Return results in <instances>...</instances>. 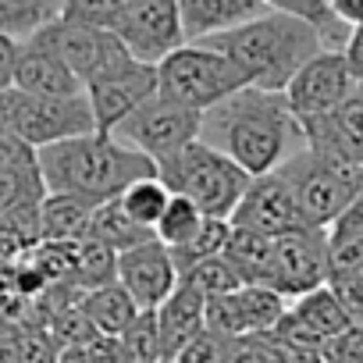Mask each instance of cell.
<instances>
[{
	"mask_svg": "<svg viewBox=\"0 0 363 363\" xmlns=\"http://www.w3.org/2000/svg\"><path fill=\"white\" fill-rule=\"evenodd\" d=\"M292 135H299V121L285 89H260L250 82L207 107L200 125V139L225 150L250 174L271 171L285 157Z\"/></svg>",
	"mask_w": 363,
	"mask_h": 363,
	"instance_id": "obj_1",
	"label": "cell"
},
{
	"mask_svg": "<svg viewBox=\"0 0 363 363\" xmlns=\"http://www.w3.org/2000/svg\"><path fill=\"white\" fill-rule=\"evenodd\" d=\"M40 171L50 193H75L104 203L121 196V189L135 178L157 174V164L143 150L121 143L114 132L93 128L40 146Z\"/></svg>",
	"mask_w": 363,
	"mask_h": 363,
	"instance_id": "obj_2",
	"label": "cell"
},
{
	"mask_svg": "<svg viewBox=\"0 0 363 363\" xmlns=\"http://www.w3.org/2000/svg\"><path fill=\"white\" fill-rule=\"evenodd\" d=\"M203 43L228 54L246 82L260 89H285L292 75L317 50H324V36L313 22L278 8H267L264 15L246 18L225 33L203 36Z\"/></svg>",
	"mask_w": 363,
	"mask_h": 363,
	"instance_id": "obj_3",
	"label": "cell"
},
{
	"mask_svg": "<svg viewBox=\"0 0 363 363\" xmlns=\"http://www.w3.org/2000/svg\"><path fill=\"white\" fill-rule=\"evenodd\" d=\"M157 174L171 193L189 196L203 214L214 218H232L253 178L242 164H235L225 150L211 146L207 139H193L178 153L157 160Z\"/></svg>",
	"mask_w": 363,
	"mask_h": 363,
	"instance_id": "obj_4",
	"label": "cell"
},
{
	"mask_svg": "<svg viewBox=\"0 0 363 363\" xmlns=\"http://www.w3.org/2000/svg\"><path fill=\"white\" fill-rule=\"evenodd\" d=\"M274 171L292 186L306 221L317 228H328L352 203L359 182H363L359 164H349V160L324 153L317 146H303L299 153L281 157L274 164Z\"/></svg>",
	"mask_w": 363,
	"mask_h": 363,
	"instance_id": "obj_5",
	"label": "cell"
},
{
	"mask_svg": "<svg viewBox=\"0 0 363 363\" xmlns=\"http://www.w3.org/2000/svg\"><path fill=\"white\" fill-rule=\"evenodd\" d=\"M239 86H246V75L235 61L203 40H186L157 61V93L196 111L214 107Z\"/></svg>",
	"mask_w": 363,
	"mask_h": 363,
	"instance_id": "obj_6",
	"label": "cell"
},
{
	"mask_svg": "<svg viewBox=\"0 0 363 363\" xmlns=\"http://www.w3.org/2000/svg\"><path fill=\"white\" fill-rule=\"evenodd\" d=\"M0 128L22 135L36 150L79 132H93V107L86 93L75 96H40L18 86L0 89Z\"/></svg>",
	"mask_w": 363,
	"mask_h": 363,
	"instance_id": "obj_7",
	"label": "cell"
},
{
	"mask_svg": "<svg viewBox=\"0 0 363 363\" xmlns=\"http://www.w3.org/2000/svg\"><path fill=\"white\" fill-rule=\"evenodd\" d=\"M29 40L54 50L82 82L111 79V75H121V72H132L135 65H143L114 29L72 22V18H61V15L54 22H47L43 29H36Z\"/></svg>",
	"mask_w": 363,
	"mask_h": 363,
	"instance_id": "obj_8",
	"label": "cell"
},
{
	"mask_svg": "<svg viewBox=\"0 0 363 363\" xmlns=\"http://www.w3.org/2000/svg\"><path fill=\"white\" fill-rule=\"evenodd\" d=\"M200 125H203V111L186 107V104H174V100L153 93L139 107H132L111 132L121 143L143 150L157 164V160L178 153L186 143L200 139Z\"/></svg>",
	"mask_w": 363,
	"mask_h": 363,
	"instance_id": "obj_9",
	"label": "cell"
},
{
	"mask_svg": "<svg viewBox=\"0 0 363 363\" xmlns=\"http://www.w3.org/2000/svg\"><path fill=\"white\" fill-rule=\"evenodd\" d=\"M328 274H331L328 228L306 225V228H292V232H281L271 239V260H267L260 285H271L274 292L292 299L299 292L324 285Z\"/></svg>",
	"mask_w": 363,
	"mask_h": 363,
	"instance_id": "obj_10",
	"label": "cell"
},
{
	"mask_svg": "<svg viewBox=\"0 0 363 363\" xmlns=\"http://www.w3.org/2000/svg\"><path fill=\"white\" fill-rule=\"evenodd\" d=\"M352 89H356V79L349 72L345 54L335 47H324L292 75V82L285 86V96H289L296 121L306 125V121L335 111Z\"/></svg>",
	"mask_w": 363,
	"mask_h": 363,
	"instance_id": "obj_11",
	"label": "cell"
},
{
	"mask_svg": "<svg viewBox=\"0 0 363 363\" xmlns=\"http://www.w3.org/2000/svg\"><path fill=\"white\" fill-rule=\"evenodd\" d=\"M114 33L125 40V47L139 61H150V65H157L164 54L186 43L178 0H121Z\"/></svg>",
	"mask_w": 363,
	"mask_h": 363,
	"instance_id": "obj_12",
	"label": "cell"
},
{
	"mask_svg": "<svg viewBox=\"0 0 363 363\" xmlns=\"http://www.w3.org/2000/svg\"><path fill=\"white\" fill-rule=\"evenodd\" d=\"M232 225L246 228V232H260V235H281L292 228H306V214L292 193L289 182L271 167L264 174H253L250 186L242 193V200L232 211Z\"/></svg>",
	"mask_w": 363,
	"mask_h": 363,
	"instance_id": "obj_13",
	"label": "cell"
},
{
	"mask_svg": "<svg viewBox=\"0 0 363 363\" xmlns=\"http://www.w3.org/2000/svg\"><path fill=\"white\" fill-rule=\"evenodd\" d=\"M289 310V299L274 292L271 285L242 281L239 289L207 299V328H218L225 335H253L278 324V317Z\"/></svg>",
	"mask_w": 363,
	"mask_h": 363,
	"instance_id": "obj_14",
	"label": "cell"
},
{
	"mask_svg": "<svg viewBox=\"0 0 363 363\" xmlns=\"http://www.w3.org/2000/svg\"><path fill=\"white\" fill-rule=\"evenodd\" d=\"M182 271L171 257V250L153 235L139 246H128L118 253V281L128 289V296L135 299V306H160L171 289L178 285Z\"/></svg>",
	"mask_w": 363,
	"mask_h": 363,
	"instance_id": "obj_15",
	"label": "cell"
},
{
	"mask_svg": "<svg viewBox=\"0 0 363 363\" xmlns=\"http://www.w3.org/2000/svg\"><path fill=\"white\" fill-rule=\"evenodd\" d=\"M299 135L306 139V146H317L363 167V86L356 82V89L335 111L299 125Z\"/></svg>",
	"mask_w": 363,
	"mask_h": 363,
	"instance_id": "obj_16",
	"label": "cell"
},
{
	"mask_svg": "<svg viewBox=\"0 0 363 363\" xmlns=\"http://www.w3.org/2000/svg\"><path fill=\"white\" fill-rule=\"evenodd\" d=\"M157 93V65L143 61L132 72L111 75V79H96L86 82V96L93 107V121L100 132H111L132 107H139L146 96Z\"/></svg>",
	"mask_w": 363,
	"mask_h": 363,
	"instance_id": "obj_17",
	"label": "cell"
},
{
	"mask_svg": "<svg viewBox=\"0 0 363 363\" xmlns=\"http://www.w3.org/2000/svg\"><path fill=\"white\" fill-rule=\"evenodd\" d=\"M43 193L47 182L40 171V150L0 128V214L18 203H40Z\"/></svg>",
	"mask_w": 363,
	"mask_h": 363,
	"instance_id": "obj_18",
	"label": "cell"
},
{
	"mask_svg": "<svg viewBox=\"0 0 363 363\" xmlns=\"http://www.w3.org/2000/svg\"><path fill=\"white\" fill-rule=\"evenodd\" d=\"M157 328H160V359H178L182 349L207 328V296L189 278H178L171 296L157 306Z\"/></svg>",
	"mask_w": 363,
	"mask_h": 363,
	"instance_id": "obj_19",
	"label": "cell"
},
{
	"mask_svg": "<svg viewBox=\"0 0 363 363\" xmlns=\"http://www.w3.org/2000/svg\"><path fill=\"white\" fill-rule=\"evenodd\" d=\"M26 93H40V96H75L86 93V82L47 47L22 40L18 47V61H15V82Z\"/></svg>",
	"mask_w": 363,
	"mask_h": 363,
	"instance_id": "obj_20",
	"label": "cell"
},
{
	"mask_svg": "<svg viewBox=\"0 0 363 363\" xmlns=\"http://www.w3.org/2000/svg\"><path fill=\"white\" fill-rule=\"evenodd\" d=\"M267 4L264 0H178V15L186 40H203L214 33H225L246 18L264 15Z\"/></svg>",
	"mask_w": 363,
	"mask_h": 363,
	"instance_id": "obj_21",
	"label": "cell"
},
{
	"mask_svg": "<svg viewBox=\"0 0 363 363\" xmlns=\"http://www.w3.org/2000/svg\"><path fill=\"white\" fill-rule=\"evenodd\" d=\"M93 200L75 196V193H43L40 200V235L50 242H79L89 232L93 218Z\"/></svg>",
	"mask_w": 363,
	"mask_h": 363,
	"instance_id": "obj_22",
	"label": "cell"
},
{
	"mask_svg": "<svg viewBox=\"0 0 363 363\" xmlns=\"http://www.w3.org/2000/svg\"><path fill=\"white\" fill-rule=\"evenodd\" d=\"M89 239H100V242H107L111 250H128V246H139V242H146V239H153V228L150 225H143V221H135L125 207H121V200L118 196H111V200H104V203H96L93 207V218H89V232H86Z\"/></svg>",
	"mask_w": 363,
	"mask_h": 363,
	"instance_id": "obj_23",
	"label": "cell"
},
{
	"mask_svg": "<svg viewBox=\"0 0 363 363\" xmlns=\"http://www.w3.org/2000/svg\"><path fill=\"white\" fill-rule=\"evenodd\" d=\"M289 310H292L313 335H320L324 342H328L331 335H338V331L352 320V317L345 313V306L338 303V296L331 292L328 281L317 285V289H310V292L292 296V299H289Z\"/></svg>",
	"mask_w": 363,
	"mask_h": 363,
	"instance_id": "obj_24",
	"label": "cell"
},
{
	"mask_svg": "<svg viewBox=\"0 0 363 363\" xmlns=\"http://www.w3.org/2000/svg\"><path fill=\"white\" fill-rule=\"evenodd\" d=\"M82 310L89 313V320L107 331V335H121V328L139 313L135 299L128 296V289L121 281H107V285H96V289H86L82 292Z\"/></svg>",
	"mask_w": 363,
	"mask_h": 363,
	"instance_id": "obj_25",
	"label": "cell"
},
{
	"mask_svg": "<svg viewBox=\"0 0 363 363\" xmlns=\"http://www.w3.org/2000/svg\"><path fill=\"white\" fill-rule=\"evenodd\" d=\"M61 15V0H0V36L29 40Z\"/></svg>",
	"mask_w": 363,
	"mask_h": 363,
	"instance_id": "obj_26",
	"label": "cell"
},
{
	"mask_svg": "<svg viewBox=\"0 0 363 363\" xmlns=\"http://www.w3.org/2000/svg\"><path fill=\"white\" fill-rule=\"evenodd\" d=\"M203 218H207V214H203L189 196L171 193L167 203H164V214H160L157 225H153V235H157L167 250H178V246H186V242L200 232Z\"/></svg>",
	"mask_w": 363,
	"mask_h": 363,
	"instance_id": "obj_27",
	"label": "cell"
},
{
	"mask_svg": "<svg viewBox=\"0 0 363 363\" xmlns=\"http://www.w3.org/2000/svg\"><path fill=\"white\" fill-rule=\"evenodd\" d=\"M72 281L79 289H96L107 281H118V250H111L100 239H79L75 242V271Z\"/></svg>",
	"mask_w": 363,
	"mask_h": 363,
	"instance_id": "obj_28",
	"label": "cell"
},
{
	"mask_svg": "<svg viewBox=\"0 0 363 363\" xmlns=\"http://www.w3.org/2000/svg\"><path fill=\"white\" fill-rule=\"evenodd\" d=\"M232 232H235L232 218H214V214H207V218H203V225H200V232H196L186 246L171 250V257H174L178 271H189L193 264H200V260H207V257H214V253H225V246H228Z\"/></svg>",
	"mask_w": 363,
	"mask_h": 363,
	"instance_id": "obj_29",
	"label": "cell"
},
{
	"mask_svg": "<svg viewBox=\"0 0 363 363\" xmlns=\"http://www.w3.org/2000/svg\"><path fill=\"white\" fill-rule=\"evenodd\" d=\"M228 260L239 267L242 281H264V271H267V260H271V235H260V232H246V228H235L228 246H225Z\"/></svg>",
	"mask_w": 363,
	"mask_h": 363,
	"instance_id": "obj_30",
	"label": "cell"
},
{
	"mask_svg": "<svg viewBox=\"0 0 363 363\" xmlns=\"http://www.w3.org/2000/svg\"><path fill=\"white\" fill-rule=\"evenodd\" d=\"M167 196H171V189L160 182V174H146V178H135L132 186H125L121 189V207L135 218V221H143V225H157V218L164 214V203H167Z\"/></svg>",
	"mask_w": 363,
	"mask_h": 363,
	"instance_id": "obj_31",
	"label": "cell"
},
{
	"mask_svg": "<svg viewBox=\"0 0 363 363\" xmlns=\"http://www.w3.org/2000/svg\"><path fill=\"white\" fill-rule=\"evenodd\" d=\"M264 4L313 22V26L320 29V36H324V47L342 50V43L349 40V26H345L342 18H335V11L328 8V0H264Z\"/></svg>",
	"mask_w": 363,
	"mask_h": 363,
	"instance_id": "obj_32",
	"label": "cell"
},
{
	"mask_svg": "<svg viewBox=\"0 0 363 363\" xmlns=\"http://www.w3.org/2000/svg\"><path fill=\"white\" fill-rule=\"evenodd\" d=\"M182 278H189L207 299L225 296V292H232V289L242 285V274H239V267L228 260V253H214V257L193 264L189 271H182Z\"/></svg>",
	"mask_w": 363,
	"mask_h": 363,
	"instance_id": "obj_33",
	"label": "cell"
},
{
	"mask_svg": "<svg viewBox=\"0 0 363 363\" xmlns=\"http://www.w3.org/2000/svg\"><path fill=\"white\" fill-rule=\"evenodd\" d=\"M121 345L128 359H160V328H157V306H143L125 328H121Z\"/></svg>",
	"mask_w": 363,
	"mask_h": 363,
	"instance_id": "obj_34",
	"label": "cell"
},
{
	"mask_svg": "<svg viewBox=\"0 0 363 363\" xmlns=\"http://www.w3.org/2000/svg\"><path fill=\"white\" fill-rule=\"evenodd\" d=\"M178 359L186 363H207V359H235V335H225L218 328H203L186 349H182Z\"/></svg>",
	"mask_w": 363,
	"mask_h": 363,
	"instance_id": "obj_35",
	"label": "cell"
},
{
	"mask_svg": "<svg viewBox=\"0 0 363 363\" xmlns=\"http://www.w3.org/2000/svg\"><path fill=\"white\" fill-rule=\"evenodd\" d=\"M118 15H121V0H61V18H72V22L114 29Z\"/></svg>",
	"mask_w": 363,
	"mask_h": 363,
	"instance_id": "obj_36",
	"label": "cell"
},
{
	"mask_svg": "<svg viewBox=\"0 0 363 363\" xmlns=\"http://www.w3.org/2000/svg\"><path fill=\"white\" fill-rule=\"evenodd\" d=\"M320 359H342V363L363 359V317H352L338 335H331L320 345Z\"/></svg>",
	"mask_w": 363,
	"mask_h": 363,
	"instance_id": "obj_37",
	"label": "cell"
},
{
	"mask_svg": "<svg viewBox=\"0 0 363 363\" xmlns=\"http://www.w3.org/2000/svg\"><path fill=\"white\" fill-rule=\"evenodd\" d=\"M328 285H331V292L338 296V303L345 306L349 317H363V267L331 271Z\"/></svg>",
	"mask_w": 363,
	"mask_h": 363,
	"instance_id": "obj_38",
	"label": "cell"
},
{
	"mask_svg": "<svg viewBox=\"0 0 363 363\" xmlns=\"http://www.w3.org/2000/svg\"><path fill=\"white\" fill-rule=\"evenodd\" d=\"M342 54H345V61H349L352 79H356V82H363V26L349 29V40L342 43Z\"/></svg>",
	"mask_w": 363,
	"mask_h": 363,
	"instance_id": "obj_39",
	"label": "cell"
},
{
	"mask_svg": "<svg viewBox=\"0 0 363 363\" xmlns=\"http://www.w3.org/2000/svg\"><path fill=\"white\" fill-rule=\"evenodd\" d=\"M18 40L0 36V89H8L15 82V61H18Z\"/></svg>",
	"mask_w": 363,
	"mask_h": 363,
	"instance_id": "obj_40",
	"label": "cell"
},
{
	"mask_svg": "<svg viewBox=\"0 0 363 363\" xmlns=\"http://www.w3.org/2000/svg\"><path fill=\"white\" fill-rule=\"evenodd\" d=\"M328 8H331L335 18H342L349 29L363 26V0H328Z\"/></svg>",
	"mask_w": 363,
	"mask_h": 363,
	"instance_id": "obj_41",
	"label": "cell"
},
{
	"mask_svg": "<svg viewBox=\"0 0 363 363\" xmlns=\"http://www.w3.org/2000/svg\"><path fill=\"white\" fill-rule=\"evenodd\" d=\"M4 274H8V264H4V260H0V285H4Z\"/></svg>",
	"mask_w": 363,
	"mask_h": 363,
	"instance_id": "obj_42",
	"label": "cell"
},
{
	"mask_svg": "<svg viewBox=\"0 0 363 363\" xmlns=\"http://www.w3.org/2000/svg\"><path fill=\"white\" fill-rule=\"evenodd\" d=\"M359 86H363V82H359Z\"/></svg>",
	"mask_w": 363,
	"mask_h": 363,
	"instance_id": "obj_43",
	"label": "cell"
}]
</instances>
